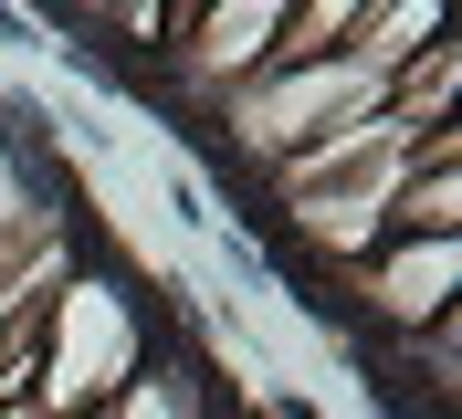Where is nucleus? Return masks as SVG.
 <instances>
[{"label":"nucleus","instance_id":"39448f33","mask_svg":"<svg viewBox=\"0 0 462 419\" xmlns=\"http://www.w3.org/2000/svg\"><path fill=\"white\" fill-rule=\"evenodd\" d=\"M452 84H462V53H452V42H431V53H410L400 74H389L378 105L400 115V126H452Z\"/></svg>","mask_w":462,"mask_h":419},{"label":"nucleus","instance_id":"7ed1b4c3","mask_svg":"<svg viewBox=\"0 0 462 419\" xmlns=\"http://www.w3.org/2000/svg\"><path fill=\"white\" fill-rule=\"evenodd\" d=\"M346 283H357V305L378 325L420 335V325H441L462 305V231H389L368 262H346Z\"/></svg>","mask_w":462,"mask_h":419},{"label":"nucleus","instance_id":"f257e3e1","mask_svg":"<svg viewBox=\"0 0 462 419\" xmlns=\"http://www.w3.org/2000/svg\"><path fill=\"white\" fill-rule=\"evenodd\" d=\"M147 357H158V314L137 305V283L74 262V273L53 283V305H42L32 409H42V419H85V409H106V398L126 388Z\"/></svg>","mask_w":462,"mask_h":419},{"label":"nucleus","instance_id":"f03ea898","mask_svg":"<svg viewBox=\"0 0 462 419\" xmlns=\"http://www.w3.org/2000/svg\"><path fill=\"white\" fill-rule=\"evenodd\" d=\"M378 95H389V74H368L357 53H326V63H273V74L231 84L210 115L231 126V158L294 168V158H316V147H337L346 126H368Z\"/></svg>","mask_w":462,"mask_h":419},{"label":"nucleus","instance_id":"423d86ee","mask_svg":"<svg viewBox=\"0 0 462 419\" xmlns=\"http://www.w3.org/2000/svg\"><path fill=\"white\" fill-rule=\"evenodd\" d=\"M85 419H95V409H85Z\"/></svg>","mask_w":462,"mask_h":419},{"label":"nucleus","instance_id":"20e7f679","mask_svg":"<svg viewBox=\"0 0 462 419\" xmlns=\"http://www.w3.org/2000/svg\"><path fill=\"white\" fill-rule=\"evenodd\" d=\"M95 419H221V398H210V378H200V357H179L169 335H158V357L126 378V388L106 398Z\"/></svg>","mask_w":462,"mask_h":419}]
</instances>
